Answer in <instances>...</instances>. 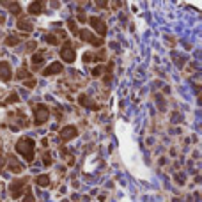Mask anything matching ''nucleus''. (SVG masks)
Returning <instances> with one entry per match:
<instances>
[{
	"label": "nucleus",
	"instance_id": "5",
	"mask_svg": "<svg viewBox=\"0 0 202 202\" xmlns=\"http://www.w3.org/2000/svg\"><path fill=\"white\" fill-rule=\"evenodd\" d=\"M27 185V179H16V181H12V185H11V195L14 197V199H18V197H22L23 195V186Z\"/></svg>",
	"mask_w": 202,
	"mask_h": 202
},
{
	"label": "nucleus",
	"instance_id": "26",
	"mask_svg": "<svg viewBox=\"0 0 202 202\" xmlns=\"http://www.w3.org/2000/svg\"><path fill=\"white\" fill-rule=\"evenodd\" d=\"M27 193H28V195L23 199V202H34V200H36V199H34V195L30 193V191H27Z\"/></svg>",
	"mask_w": 202,
	"mask_h": 202
},
{
	"label": "nucleus",
	"instance_id": "28",
	"mask_svg": "<svg viewBox=\"0 0 202 202\" xmlns=\"http://www.w3.org/2000/svg\"><path fill=\"white\" fill-rule=\"evenodd\" d=\"M4 165H6V161H4V156H2V154H0V169H2V167H4Z\"/></svg>",
	"mask_w": 202,
	"mask_h": 202
},
{
	"label": "nucleus",
	"instance_id": "29",
	"mask_svg": "<svg viewBox=\"0 0 202 202\" xmlns=\"http://www.w3.org/2000/svg\"><path fill=\"white\" fill-rule=\"evenodd\" d=\"M4 20H6V18H4V16H2V14H0V25L4 23Z\"/></svg>",
	"mask_w": 202,
	"mask_h": 202
},
{
	"label": "nucleus",
	"instance_id": "8",
	"mask_svg": "<svg viewBox=\"0 0 202 202\" xmlns=\"http://www.w3.org/2000/svg\"><path fill=\"white\" fill-rule=\"evenodd\" d=\"M0 80H4V82L11 80V67L7 62H0Z\"/></svg>",
	"mask_w": 202,
	"mask_h": 202
},
{
	"label": "nucleus",
	"instance_id": "7",
	"mask_svg": "<svg viewBox=\"0 0 202 202\" xmlns=\"http://www.w3.org/2000/svg\"><path fill=\"white\" fill-rule=\"evenodd\" d=\"M89 22H91V25H92V27L96 28V30H98L99 36H105V34H106V25L103 23V20H101V18L92 16L91 20H89Z\"/></svg>",
	"mask_w": 202,
	"mask_h": 202
},
{
	"label": "nucleus",
	"instance_id": "11",
	"mask_svg": "<svg viewBox=\"0 0 202 202\" xmlns=\"http://www.w3.org/2000/svg\"><path fill=\"white\" fill-rule=\"evenodd\" d=\"M16 27L20 28V30H25V32H30V30H32L34 28V25L30 22H28L27 18H20V20H18V23H16Z\"/></svg>",
	"mask_w": 202,
	"mask_h": 202
},
{
	"label": "nucleus",
	"instance_id": "19",
	"mask_svg": "<svg viewBox=\"0 0 202 202\" xmlns=\"http://www.w3.org/2000/svg\"><path fill=\"white\" fill-rule=\"evenodd\" d=\"M67 27H69V30H71L73 34H78V28H76V23H75V20H69V22H67Z\"/></svg>",
	"mask_w": 202,
	"mask_h": 202
},
{
	"label": "nucleus",
	"instance_id": "9",
	"mask_svg": "<svg viewBox=\"0 0 202 202\" xmlns=\"http://www.w3.org/2000/svg\"><path fill=\"white\" fill-rule=\"evenodd\" d=\"M60 71H62V64L60 62H52L43 71V75L44 76H50V75H55V73H60Z\"/></svg>",
	"mask_w": 202,
	"mask_h": 202
},
{
	"label": "nucleus",
	"instance_id": "15",
	"mask_svg": "<svg viewBox=\"0 0 202 202\" xmlns=\"http://www.w3.org/2000/svg\"><path fill=\"white\" fill-rule=\"evenodd\" d=\"M36 183H37L39 186H48L50 185V177L48 175H37V177H36Z\"/></svg>",
	"mask_w": 202,
	"mask_h": 202
},
{
	"label": "nucleus",
	"instance_id": "20",
	"mask_svg": "<svg viewBox=\"0 0 202 202\" xmlns=\"http://www.w3.org/2000/svg\"><path fill=\"white\" fill-rule=\"evenodd\" d=\"M30 78V75H28V71L27 69H25V67H22V69H20V71H18V78Z\"/></svg>",
	"mask_w": 202,
	"mask_h": 202
},
{
	"label": "nucleus",
	"instance_id": "24",
	"mask_svg": "<svg viewBox=\"0 0 202 202\" xmlns=\"http://www.w3.org/2000/svg\"><path fill=\"white\" fill-rule=\"evenodd\" d=\"M25 85H27L28 89L36 87V80H34V78H28V82H25Z\"/></svg>",
	"mask_w": 202,
	"mask_h": 202
},
{
	"label": "nucleus",
	"instance_id": "23",
	"mask_svg": "<svg viewBox=\"0 0 202 202\" xmlns=\"http://www.w3.org/2000/svg\"><path fill=\"white\" fill-rule=\"evenodd\" d=\"M101 73H103V66H98V67H96V69L92 71V75H94V76H99Z\"/></svg>",
	"mask_w": 202,
	"mask_h": 202
},
{
	"label": "nucleus",
	"instance_id": "16",
	"mask_svg": "<svg viewBox=\"0 0 202 202\" xmlns=\"http://www.w3.org/2000/svg\"><path fill=\"white\" fill-rule=\"evenodd\" d=\"M44 41L50 43V44H59V39H57L55 34H46V36H44Z\"/></svg>",
	"mask_w": 202,
	"mask_h": 202
},
{
	"label": "nucleus",
	"instance_id": "3",
	"mask_svg": "<svg viewBox=\"0 0 202 202\" xmlns=\"http://www.w3.org/2000/svg\"><path fill=\"white\" fill-rule=\"evenodd\" d=\"M60 57H62V60H64V62H67V64L75 62L76 53H75V50H73V46H71V43H69V41L62 46V50H60Z\"/></svg>",
	"mask_w": 202,
	"mask_h": 202
},
{
	"label": "nucleus",
	"instance_id": "13",
	"mask_svg": "<svg viewBox=\"0 0 202 202\" xmlns=\"http://www.w3.org/2000/svg\"><path fill=\"white\" fill-rule=\"evenodd\" d=\"M9 170L11 172H22V165L14 160V156H9Z\"/></svg>",
	"mask_w": 202,
	"mask_h": 202
},
{
	"label": "nucleus",
	"instance_id": "27",
	"mask_svg": "<svg viewBox=\"0 0 202 202\" xmlns=\"http://www.w3.org/2000/svg\"><path fill=\"white\" fill-rule=\"evenodd\" d=\"M175 179H177V183H179V185H183V183H185V175L177 174V175H175Z\"/></svg>",
	"mask_w": 202,
	"mask_h": 202
},
{
	"label": "nucleus",
	"instance_id": "4",
	"mask_svg": "<svg viewBox=\"0 0 202 202\" xmlns=\"http://www.w3.org/2000/svg\"><path fill=\"white\" fill-rule=\"evenodd\" d=\"M76 135H78V130L75 126H64L59 133V138H60V142H69V140L75 138Z\"/></svg>",
	"mask_w": 202,
	"mask_h": 202
},
{
	"label": "nucleus",
	"instance_id": "14",
	"mask_svg": "<svg viewBox=\"0 0 202 202\" xmlns=\"http://www.w3.org/2000/svg\"><path fill=\"white\" fill-rule=\"evenodd\" d=\"M4 6L11 7V12H14V14H20V11H22V7H20L18 2H4Z\"/></svg>",
	"mask_w": 202,
	"mask_h": 202
},
{
	"label": "nucleus",
	"instance_id": "22",
	"mask_svg": "<svg viewBox=\"0 0 202 202\" xmlns=\"http://www.w3.org/2000/svg\"><path fill=\"white\" fill-rule=\"evenodd\" d=\"M36 41H30V43H27V52H32V50H36Z\"/></svg>",
	"mask_w": 202,
	"mask_h": 202
},
{
	"label": "nucleus",
	"instance_id": "17",
	"mask_svg": "<svg viewBox=\"0 0 202 202\" xmlns=\"http://www.w3.org/2000/svg\"><path fill=\"white\" fill-rule=\"evenodd\" d=\"M44 60V53H36L32 55V64H41Z\"/></svg>",
	"mask_w": 202,
	"mask_h": 202
},
{
	"label": "nucleus",
	"instance_id": "2",
	"mask_svg": "<svg viewBox=\"0 0 202 202\" xmlns=\"http://www.w3.org/2000/svg\"><path fill=\"white\" fill-rule=\"evenodd\" d=\"M48 115H50V112H48V106L46 105H36L34 106V122L37 126H41L43 122H46V119H48Z\"/></svg>",
	"mask_w": 202,
	"mask_h": 202
},
{
	"label": "nucleus",
	"instance_id": "6",
	"mask_svg": "<svg viewBox=\"0 0 202 202\" xmlns=\"http://www.w3.org/2000/svg\"><path fill=\"white\" fill-rule=\"evenodd\" d=\"M78 36L83 39V41H89V43H92L94 46H99V44H103V39H96L94 37L92 32H89L87 28H82V30H78Z\"/></svg>",
	"mask_w": 202,
	"mask_h": 202
},
{
	"label": "nucleus",
	"instance_id": "1",
	"mask_svg": "<svg viewBox=\"0 0 202 202\" xmlns=\"http://www.w3.org/2000/svg\"><path fill=\"white\" fill-rule=\"evenodd\" d=\"M34 147H36V142H34L30 137H23L16 142V151L22 154L27 161H32L34 160Z\"/></svg>",
	"mask_w": 202,
	"mask_h": 202
},
{
	"label": "nucleus",
	"instance_id": "12",
	"mask_svg": "<svg viewBox=\"0 0 202 202\" xmlns=\"http://www.w3.org/2000/svg\"><path fill=\"white\" fill-rule=\"evenodd\" d=\"M43 2H32L30 6H28V12L30 14H34V16H37V14H41L43 12Z\"/></svg>",
	"mask_w": 202,
	"mask_h": 202
},
{
	"label": "nucleus",
	"instance_id": "10",
	"mask_svg": "<svg viewBox=\"0 0 202 202\" xmlns=\"http://www.w3.org/2000/svg\"><path fill=\"white\" fill-rule=\"evenodd\" d=\"M78 101H80V105L82 106H85V108H91V110H99V106L96 103H92L91 99L85 96V94H80V98H78Z\"/></svg>",
	"mask_w": 202,
	"mask_h": 202
},
{
	"label": "nucleus",
	"instance_id": "18",
	"mask_svg": "<svg viewBox=\"0 0 202 202\" xmlns=\"http://www.w3.org/2000/svg\"><path fill=\"white\" fill-rule=\"evenodd\" d=\"M6 43L9 44V46H14V44L20 43V37H16V36H9V37L6 39Z\"/></svg>",
	"mask_w": 202,
	"mask_h": 202
},
{
	"label": "nucleus",
	"instance_id": "21",
	"mask_svg": "<svg viewBox=\"0 0 202 202\" xmlns=\"http://www.w3.org/2000/svg\"><path fill=\"white\" fill-rule=\"evenodd\" d=\"M43 161H44V165H46V167H48V165H52V156H50V153H44Z\"/></svg>",
	"mask_w": 202,
	"mask_h": 202
},
{
	"label": "nucleus",
	"instance_id": "25",
	"mask_svg": "<svg viewBox=\"0 0 202 202\" xmlns=\"http://www.w3.org/2000/svg\"><path fill=\"white\" fill-rule=\"evenodd\" d=\"M14 101H18V94H12V96H9V98H7V101H6V105H7V103H14Z\"/></svg>",
	"mask_w": 202,
	"mask_h": 202
}]
</instances>
